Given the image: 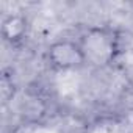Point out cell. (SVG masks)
<instances>
[{"label": "cell", "mask_w": 133, "mask_h": 133, "mask_svg": "<svg viewBox=\"0 0 133 133\" xmlns=\"http://www.w3.org/2000/svg\"><path fill=\"white\" fill-rule=\"evenodd\" d=\"M117 64H119L127 83L133 88V49H130V50L124 49V52L121 53V56L117 59Z\"/></svg>", "instance_id": "4"}, {"label": "cell", "mask_w": 133, "mask_h": 133, "mask_svg": "<svg viewBox=\"0 0 133 133\" xmlns=\"http://www.w3.org/2000/svg\"><path fill=\"white\" fill-rule=\"evenodd\" d=\"M27 19L22 14H10L2 21V36L10 44L21 42L27 35Z\"/></svg>", "instance_id": "3"}, {"label": "cell", "mask_w": 133, "mask_h": 133, "mask_svg": "<svg viewBox=\"0 0 133 133\" xmlns=\"http://www.w3.org/2000/svg\"><path fill=\"white\" fill-rule=\"evenodd\" d=\"M85 55V63L92 68H107L117 63L124 52L121 33L113 27H89L78 39Z\"/></svg>", "instance_id": "1"}, {"label": "cell", "mask_w": 133, "mask_h": 133, "mask_svg": "<svg viewBox=\"0 0 133 133\" xmlns=\"http://www.w3.org/2000/svg\"><path fill=\"white\" fill-rule=\"evenodd\" d=\"M47 63L58 72L74 71L86 64L83 50L78 41L74 39H58L52 42L47 49Z\"/></svg>", "instance_id": "2"}]
</instances>
